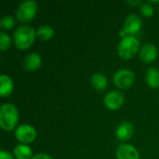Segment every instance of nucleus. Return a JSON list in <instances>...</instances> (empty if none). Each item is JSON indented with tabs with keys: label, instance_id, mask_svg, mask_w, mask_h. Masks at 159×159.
I'll use <instances>...</instances> for the list:
<instances>
[{
	"label": "nucleus",
	"instance_id": "21",
	"mask_svg": "<svg viewBox=\"0 0 159 159\" xmlns=\"http://www.w3.org/2000/svg\"><path fill=\"white\" fill-rule=\"evenodd\" d=\"M0 159H14L12 155L6 151H1L0 153Z\"/></svg>",
	"mask_w": 159,
	"mask_h": 159
},
{
	"label": "nucleus",
	"instance_id": "12",
	"mask_svg": "<svg viewBox=\"0 0 159 159\" xmlns=\"http://www.w3.org/2000/svg\"><path fill=\"white\" fill-rule=\"evenodd\" d=\"M41 62H42V59L39 54L30 53V54L26 55V57L24 58L23 66H24L25 70H27L29 72H33L40 67Z\"/></svg>",
	"mask_w": 159,
	"mask_h": 159
},
{
	"label": "nucleus",
	"instance_id": "4",
	"mask_svg": "<svg viewBox=\"0 0 159 159\" xmlns=\"http://www.w3.org/2000/svg\"><path fill=\"white\" fill-rule=\"evenodd\" d=\"M37 11V4L34 0H26L22 2L17 9V18L22 22L30 21Z\"/></svg>",
	"mask_w": 159,
	"mask_h": 159
},
{
	"label": "nucleus",
	"instance_id": "11",
	"mask_svg": "<svg viewBox=\"0 0 159 159\" xmlns=\"http://www.w3.org/2000/svg\"><path fill=\"white\" fill-rule=\"evenodd\" d=\"M133 131H134V128L130 122H123L117 127L116 130V136L119 141L125 142L131 138Z\"/></svg>",
	"mask_w": 159,
	"mask_h": 159
},
{
	"label": "nucleus",
	"instance_id": "10",
	"mask_svg": "<svg viewBox=\"0 0 159 159\" xmlns=\"http://www.w3.org/2000/svg\"><path fill=\"white\" fill-rule=\"evenodd\" d=\"M139 57L143 61L152 62L157 57V48L153 44H145L142 47Z\"/></svg>",
	"mask_w": 159,
	"mask_h": 159
},
{
	"label": "nucleus",
	"instance_id": "20",
	"mask_svg": "<svg viewBox=\"0 0 159 159\" xmlns=\"http://www.w3.org/2000/svg\"><path fill=\"white\" fill-rule=\"evenodd\" d=\"M140 11H141V13L143 16H145V17H151L154 14V7L149 3L142 4L141 7H140Z\"/></svg>",
	"mask_w": 159,
	"mask_h": 159
},
{
	"label": "nucleus",
	"instance_id": "16",
	"mask_svg": "<svg viewBox=\"0 0 159 159\" xmlns=\"http://www.w3.org/2000/svg\"><path fill=\"white\" fill-rule=\"evenodd\" d=\"M146 82L151 88H159V70L152 67L146 72Z\"/></svg>",
	"mask_w": 159,
	"mask_h": 159
},
{
	"label": "nucleus",
	"instance_id": "1",
	"mask_svg": "<svg viewBox=\"0 0 159 159\" xmlns=\"http://www.w3.org/2000/svg\"><path fill=\"white\" fill-rule=\"evenodd\" d=\"M36 35V32L34 29L29 25H22L17 28L14 32V42L16 47L19 49L24 50L31 47L33 44L34 37Z\"/></svg>",
	"mask_w": 159,
	"mask_h": 159
},
{
	"label": "nucleus",
	"instance_id": "9",
	"mask_svg": "<svg viewBox=\"0 0 159 159\" xmlns=\"http://www.w3.org/2000/svg\"><path fill=\"white\" fill-rule=\"evenodd\" d=\"M142 20L135 14H130L125 20L124 31L127 34H136L142 28Z\"/></svg>",
	"mask_w": 159,
	"mask_h": 159
},
{
	"label": "nucleus",
	"instance_id": "13",
	"mask_svg": "<svg viewBox=\"0 0 159 159\" xmlns=\"http://www.w3.org/2000/svg\"><path fill=\"white\" fill-rule=\"evenodd\" d=\"M14 89V84L11 78L6 75H2L0 76V95L5 98L8 96Z\"/></svg>",
	"mask_w": 159,
	"mask_h": 159
},
{
	"label": "nucleus",
	"instance_id": "5",
	"mask_svg": "<svg viewBox=\"0 0 159 159\" xmlns=\"http://www.w3.org/2000/svg\"><path fill=\"white\" fill-rule=\"evenodd\" d=\"M113 81L118 89H129L135 82V75L130 70L122 69L115 73Z\"/></svg>",
	"mask_w": 159,
	"mask_h": 159
},
{
	"label": "nucleus",
	"instance_id": "14",
	"mask_svg": "<svg viewBox=\"0 0 159 159\" xmlns=\"http://www.w3.org/2000/svg\"><path fill=\"white\" fill-rule=\"evenodd\" d=\"M90 82H91V85L93 86V88L99 91L104 90L108 86V80H107L106 76L101 73L93 74L91 75Z\"/></svg>",
	"mask_w": 159,
	"mask_h": 159
},
{
	"label": "nucleus",
	"instance_id": "22",
	"mask_svg": "<svg viewBox=\"0 0 159 159\" xmlns=\"http://www.w3.org/2000/svg\"><path fill=\"white\" fill-rule=\"evenodd\" d=\"M31 159H53L52 157L46 155V154H37L35 156H34Z\"/></svg>",
	"mask_w": 159,
	"mask_h": 159
},
{
	"label": "nucleus",
	"instance_id": "17",
	"mask_svg": "<svg viewBox=\"0 0 159 159\" xmlns=\"http://www.w3.org/2000/svg\"><path fill=\"white\" fill-rule=\"evenodd\" d=\"M54 34V31L52 27L48 25H41L37 31H36V35L40 40H49Z\"/></svg>",
	"mask_w": 159,
	"mask_h": 159
},
{
	"label": "nucleus",
	"instance_id": "18",
	"mask_svg": "<svg viewBox=\"0 0 159 159\" xmlns=\"http://www.w3.org/2000/svg\"><path fill=\"white\" fill-rule=\"evenodd\" d=\"M14 24H15L14 18L9 15L3 17L0 20V27L5 30H8L10 28H12L14 26Z\"/></svg>",
	"mask_w": 159,
	"mask_h": 159
},
{
	"label": "nucleus",
	"instance_id": "2",
	"mask_svg": "<svg viewBox=\"0 0 159 159\" xmlns=\"http://www.w3.org/2000/svg\"><path fill=\"white\" fill-rule=\"evenodd\" d=\"M19 118L18 110L11 103H4L0 108V127L4 130H12Z\"/></svg>",
	"mask_w": 159,
	"mask_h": 159
},
{
	"label": "nucleus",
	"instance_id": "7",
	"mask_svg": "<svg viewBox=\"0 0 159 159\" xmlns=\"http://www.w3.org/2000/svg\"><path fill=\"white\" fill-rule=\"evenodd\" d=\"M125 102V97L122 92L113 90L108 92L104 97V104L110 110H116L120 108Z\"/></svg>",
	"mask_w": 159,
	"mask_h": 159
},
{
	"label": "nucleus",
	"instance_id": "15",
	"mask_svg": "<svg viewBox=\"0 0 159 159\" xmlns=\"http://www.w3.org/2000/svg\"><path fill=\"white\" fill-rule=\"evenodd\" d=\"M14 156L17 159H31L32 157V150L28 145L25 144H19L13 150Z\"/></svg>",
	"mask_w": 159,
	"mask_h": 159
},
{
	"label": "nucleus",
	"instance_id": "19",
	"mask_svg": "<svg viewBox=\"0 0 159 159\" xmlns=\"http://www.w3.org/2000/svg\"><path fill=\"white\" fill-rule=\"evenodd\" d=\"M11 45V39L8 34H5L4 32L0 33V49L6 50Z\"/></svg>",
	"mask_w": 159,
	"mask_h": 159
},
{
	"label": "nucleus",
	"instance_id": "8",
	"mask_svg": "<svg viewBox=\"0 0 159 159\" xmlns=\"http://www.w3.org/2000/svg\"><path fill=\"white\" fill-rule=\"evenodd\" d=\"M116 158L117 159H140L137 149L127 143L120 144L116 149Z\"/></svg>",
	"mask_w": 159,
	"mask_h": 159
},
{
	"label": "nucleus",
	"instance_id": "3",
	"mask_svg": "<svg viewBox=\"0 0 159 159\" xmlns=\"http://www.w3.org/2000/svg\"><path fill=\"white\" fill-rule=\"evenodd\" d=\"M139 48H140L139 40L133 35H126L123 36V38L119 42L117 52L122 59L129 60L134 57V55L138 52Z\"/></svg>",
	"mask_w": 159,
	"mask_h": 159
},
{
	"label": "nucleus",
	"instance_id": "6",
	"mask_svg": "<svg viewBox=\"0 0 159 159\" xmlns=\"http://www.w3.org/2000/svg\"><path fill=\"white\" fill-rule=\"evenodd\" d=\"M16 139L22 143H29L36 138V130L34 127L27 124L20 125L15 130Z\"/></svg>",
	"mask_w": 159,
	"mask_h": 159
},
{
	"label": "nucleus",
	"instance_id": "23",
	"mask_svg": "<svg viewBox=\"0 0 159 159\" xmlns=\"http://www.w3.org/2000/svg\"><path fill=\"white\" fill-rule=\"evenodd\" d=\"M127 3L130 4V5H133V6H139L142 4V1H127Z\"/></svg>",
	"mask_w": 159,
	"mask_h": 159
}]
</instances>
